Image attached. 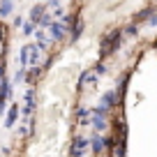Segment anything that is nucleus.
<instances>
[{
  "mask_svg": "<svg viewBox=\"0 0 157 157\" xmlns=\"http://www.w3.org/2000/svg\"><path fill=\"white\" fill-rule=\"evenodd\" d=\"M120 42H123V28H113L109 30L106 35L102 37V42H99V58H109V56H113L118 49H120Z\"/></svg>",
  "mask_w": 157,
  "mask_h": 157,
  "instance_id": "obj_1",
  "label": "nucleus"
},
{
  "mask_svg": "<svg viewBox=\"0 0 157 157\" xmlns=\"http://www.w3.org/2000/svg\"><path fill=\"white\" fill-rule=\"evenodd\" d=\"M46 30H49V37L53 39V42H60V39H65V37H67V30H69V28L63 23V21L53 19V23H51Z\"/></svg>",
  "mask_w": 157,
  "mask_h": 157,
  "instance_id": "obj_2",
  "label": "nucleus"
},
{
  "mask_svg": "<svg viewBox=\"0 0 157 157\" xmlns=\"http://www.w3.org/2000/svg\"><path fill=\"white\" fill-rule=\"evenodd\" d=\"M97 81H99V74L95 72V69H86V72H81V76H78V90L90 88V86H95Z\"/></svg>",
  "mask_w": 157,
  "mask_h": 157,
  "instance_id": "obj_3",
  "label": "nucleus"
},
{
  "mask_svg": "<svg viewBox=\"0 0 157 157\" xmlns=\"http://www.w3.org/2000/svg\"><path fill=\"white\" fill-rule=\"evenodd\" d=\"M88 146H90V141H88V139H83V136H76V139L72 141L69 155H72V157H83V152L88 150Z\"/></svg>",
  "mask_w": 157,
  "mask_h": 157,
  "instance_id": "obj_4",
  "label": "nucleus"
},
{
  "mask_svg": "<svg viewBox=\"0 0 157 157\" xmlns=\"http://www.w3.org/2000/svg\"><path fill=\"white\" fill-rule=\"evenodd\" d=\"M12 81L10 78H2V83H0V113H5V102L10 99V95H12Z\"/></svg>",
  "mask_w": 157,
  "mask_h": 157,
  "instance_id": "obj_5",
  "label": "nucleus"
},
{
  "mask_svg": "<svg viewBox=\"0 0 157 157\" xmlns=\"http://www.w3.org/2000/svg\"><path fill=\"white\" fill-rule=\"evenodd\" d=\"M81 35H83V21L76 16V19L72 21V25H69V42H72V44H74V42H78Z\"/></svg>",
  "mask_w": 157,
  "mask_h": 157,
  "instance_id": "obj_6",
  "label": "nucleus"
},
{
  "mask_svg": "<svg viewBox=\"0 0 157 157\" xmlns=\"http://www.w3.org/2000/svg\"><path fill=\"white\" fill-rule=\"evenodd\" d=\"M25 106H23V118H28V116H33V111H35V90L33 88H28L25 90Z\"/></svg>",
  "mask_w": 157,
  "mask_h": 157,
  "instance_id": "obj_7",
  "label": "nucleus"
},
{
  "mask_svg": "<svg viewBox=\"0 0 157 157\" xmlns=\"http://www.w3.org/2000/svg\"><path fill=\"white\" fill-rule=\"evenodd\" d=\"M113 157H127V143H125V136H118L113 141Z\"/></svg>",
  "mask_w": 157,
  "mask_h": 157,
  "instance_id": "obj_8",
  "label": "nucleus"
},
{
  "mask_svg": "<svg viewBox=\"0 0 157 157\" xmlns=\"http://www.w3.org/2000/svg\"><path fill=\"white\" fill-rule=\"evenodd\" d=\"M90 148H93V152H95V155H99V152H104V148H106V139H104V136H99V134L95 132L93 141H90Z\"/></svg>",
  "mask_w": 157,
  "mask_h": 157,
  "instance_id": "obj_9",
  "label": "nucleus"
},
{
  "mask_svg": "<svg viewBox=\"0 0 157 157\" xmlns=\"http://www.w3.org/2000/svg\"><path fill=\"white\" fill-rule=\"evenodd\" d=\"M19 113H21L19 104H12L10 111H7V118H5V127H14V123H16V118H19Z\"/></svg>",
  "mask_w": 157,
  "mask_h": 157,
  "instance_id": "obj_10",
  "label": "nucleus"
},
{
  "mask_svg": "<svg viewBox=\"0 0 157 157\" xmlns=\"http://www.w3.org/2000/svg\"><path fill=\"white\" fill-rule=\"evenodd\" d=\"M118 97H120V95H118V90H116V88L109 90V93H104V95H102V106H104V109H111L113 104H116V99H118Z\"/></svg>",
  "mask_w": 157,
  "mask_h": 157,
  "instance_id": "obj_11",
  "label": "nucleus"
},
{
  "mask_svg": "<svg viewBox=\"0 0 157 157\" xmlns=\"http://www.w3.org/2000/svg\"><path fill=\"white\" fill-rule=\"evenodd\" d=\"M90 125L95 127V132H104V129H106V116L93 113V118H90Z\"/></svg>",
  "mask_w": 157,
  "mask_h": 157,
  "instance_id": "obj_12",
  "label": "nucleus"
},
{
  "mask_svg": "<svg viewBox=\"0 0 157 157\" xmlns=\"http://www.w3.org/2000/svg\"><path fill=\"white\" fill-rule=\"evenodd\" d=\"M14 14V0H0V19Z\"/></svg>",
  "mask_w": 157,
  "mask_h": 157,
  "instance_id": "obj_13",
  "label": "nucleus"
},
{
  "mask_svg": "<svg viewBox=\"0 0 157 157\" xmlns=\"http://www.w3.org/2000/svg\"><path fill=\"white\" fill-rule=\"evenodd\" d=\"M19 67H30V44L19 49Z\"/></svg>",
  "mask_w": 157,
  "mask_h": 157,
  "instance_id": "obj_14",
  "label": "nucleus"
},
{
  "mask_svg": "<svg viewBox=\"0 0 157 157\" xmlns=\"http://www.w3.org/2000/svg\"><path fill=\"white\" fill-rule=\"evenodd\" d=\"M35 39H37L39 51H46V46H49V37H46L44 28H37V30H35Z\"/></svg>",
  "mask_w": 157,
  "mask_h": 157,
  "instance_id": "obj_15",
  "label": "nucleus"
},
{
  "mask_svg": "<svg viewBox=\"0 0 157 157\" xmlns=\"http://www.w3.org/2000/svg\"><path fill=\"white\" fill-rule=\"evenodd\" d=\"M46 14V5H35L33 10H30V21L33 23H39V19Z\"/></svg>",
  "mask_w": 157,
  "mask_h": 157,
  "instance_id": "obj_16",
  "label": "nucleus"
},
{
  "mask_svg": "<svg viewBox=\"0 0 157 157\" xmlns=\"http://www.w3.org/2000/svg\"><path fill=\"white\" fill-rule=\"evenodd\" d=\"M136 35H139V25L136 23H129V25L123 28V37H136Z\"/></svg>",
  "mask_w": 157,
  "mask_h": 157,
  "instance_id": "obj_17",
  "label": "nucleus"
},
{
  "mask_svg": "<svg viewBox=\"0 0 157 157\" xmlns=\"http://www.w3.org/2000/svg\"><path fill=\"white\" fill-rule=\"evenodd\" d=\"M35 25H37V23H33V21H23V25H21V33H23L25 35V37H30V35H35Z\"/></svg>",
  "mask_w": 157,
  "mask_h": 157,
  "instance_id": "obj_18",
  "label": "nucleus"
},
{
  "mask_svg": "<svg viewBox=\"0 0 157 157\" xmlns=\"http://www.w3.org/2000/svg\"><path fill=\"white\" fill-rule=\"evenodd\" d=\"M51 23H53V16H51V14H44L42 19H39V23H37V25H39V28H44V30H46Z\"/></svg>",
  "mask_w": 157,
  "mask_h": 157,
  "instance_id": "obj_19",
  "label": "nucleus"
},
{
  "mask_svg": "<svg viewBox=\"0 0 157 157\" xmlns=\"http://www.w3.org/2000/svg\"><path fill=\"white\" fill-rule=\"evenodd\" d=\"M150 14H152V10H141L136 14V19H134V23H139V21H148V19H150Z\"/></svg>",
  "mask_w": 157,
  "mask_h": 157,
  "instance_id": "obj_20",
  "label": "nucleus"
},
{
  "mask_svg": "<svg viewBox=\"0 0 157 157\" xmlns=\"http://www.w3.org/2000/svg\"><path fill=\"white\" fill-rule=\"evenodd\" d=\"M95 72H97L99 74V76H104V74H106V65H104V63H97V65H95Z\"/></svg>",
  "mask_w": 157,
  "mask_h": 157,
  "instance_id": "obj_21",
  "label": "nucleus"
},
{
  "mask_svg": "<svg viewBox=\"0 0 157 157\" xmlns=\"http://www.w3.org/2000/svg\"><path fill=\"white\" fill-rule=\"evenodd\" d=\"M5 37H7V28L0 25V53H2V44H5Z\"/></svg>",
  "mask_w": 157,
  "mask_h": 157,
  "instance_id": "obj_22",
  "label": "nucleus"
},
{
  "mask_svg": "<svg viewBox=\"0 0 157 157\" xmlns=\"http://www.w3.org/2000/svg\"><path fill=\"white\" fill-rule=\"evenodd\" d=\"M146 23L150 25V28H157V12H152V14H150V19H148Z\"/></svg>",
  "mask_w": 157,
  "mask_h": 157,
  "instance_id": "obj_23",
  "label": "nucleus"
},
{
  "mask_svg": "<svg viewBox=\"0 0 157 157\" xmlns=\"http://www.w3.org/2000/svg\"><path fill=\"white\" fill-rule=\"evenodd\" d=\"M2 78H5V58L0 53V83H2Z\"/></svg>",
  "mask_w": 157,
  "mask_h": 157,
  "instance_id": "obj_24",
  "label": "nucleus"
},
{
  "mask_svg": "<svg viewBox=\"0 0 157 157\" xmlns=\"http://www.w3.org/2000/svg\"><path fill=\"white\" fill-rule=\"evenodd\" d=\"M21 25H23V19H21V16H14V28H21Z\"/></svg>",
  "mask_w": 157,
  "mask_h": 157,
  "instance_id": "obj_25",
  "label": "nucleus"
},
{
  "mask_svg": "<svg viewBox=\"0 0 157 157\" xmlns=\"http://www.w3.org/2000/svg\"><path fill=\"white\" fill-rule=\"evenodd\" d=\"M49 7H60V0H49Z\"/></svg>",
  "mask_w": 157,
  "mask_h": 157,
  "instance_id": "obj_26",
  "label": "nucleus"
},
{
  "mask_svg": "<svg viewBox=\"0 0 157 157\" xmlns=\"http://www.w3.org/2000/svg\"><path fill=\"white\" fill-rule=\"evenodd\" d=\"M155 49H157V39H155Z\"/></svg>",
  "mask_w": 157,
  "mask_h": 157,
  "instance_id": "obj_27",
  "label": "nucleus"
}]
</instances>
